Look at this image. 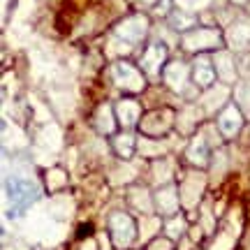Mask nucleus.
<instances>
[{"mask_svg":"<svg viewBox=\"0 0 250 250\" xmlns=\"http://www.w3.org/2000/svg\"><path fill=\"white\" fill-rule=\"evenodd\" d=\"M109 232H111V239H114L118 248H127L134 241V236H137V227H134V220L130 215L118 211L109 220Z\"/></svg>","mask_w":250,"mask_h":250,"instance_id":"1a4fd4ad","label":"nucleus"},{"mask_svg":"<svg viewBox=\"0 0 250 250\" xmlns=\"http://www.w3.org/2000/svg\"><path fill=\"white\" fill-rule=\"evenodd\" d=\"M174 121H176V111L162 107V109H155V111L144 114L142 121H139V127H142V132L151 134V137H160V134L169 132Z\"/></svg>","mask_w":250,"mask_h":250,"instance_id":"39448f33","label":"nucleus"},{"mask_svg":"<svg viewBox=\"0 0 250 250\" xmlns=\"http://www.w3.org/2000/svg\"><path fill=\"white\" fill-rule=\"evenodd\" d=\"M116 118H118V123L123 125L125 130H130V127H134V125H139V121H142V104L137 102V100L132 98H123V100H118V104L116 107Z\"/></svg>","mask_w":250,"mask_h":250,"instance_id":"f8f14e48","label":"nucleus"},{"mask_svg":"<svg viewBox=\"0 0 250 250\" xmlns=\"http://www.w3.org/2000/svg\"><path fill=\"white\" fill-rule=\"evenodd\" d=\"M111 81L121 93L137 95L146 88V74L139 65H132L130 61H116L111 65Z\"/></svg>","mask_w":250,"mask_h":250,"instance_id":"7ed1b4c3","label":"nucleus"},{"mask_svg":"<svg viewBox=\"0 0 250 250\" xmlns=\"http://www.w3.org/2000/svg\"><path fill=\"white\" fill-rule=\"evenodd\" d=\"M5 192H7L9 199V218L21 215L40 197V190H37L35 183H30L28 179H19V176H12V179L5 181Z\"/></svg>","mask_w":250,"mask_h":250,"instance_id":"f03ea898","label":"nucleus"},{"mask_svg":"<svg viewBox=\"0 0 250 250\" xmlns=\"http://www.w3.org/2000/svg\"><path fill=\"white\" fill-rule=\"evenodd\" d=\"M162 81H165V83H167L174 93H186L188 83L192 81L190 65H186L183 61L167 62V67H165V72H162Z\"/></svg>","mask_w":250,"mask_h":250,"instance_id":"9d476101","label":"nucleus"},{"mask_svg":"<svg viewBox=\"0 0 250 250\" xmlns=\"http://www.w3.org/2000/svg\"><path fill=\"white\" fill-rule=\"evenodd\" d=\"M213 62H215V70H218V79L227 81V83H232V81L236 79V74H239V72H236L239 70V62L234 58V51H225V49L215 51Z\"/></svg>","mask_w":250,"mask_h":250,"instance_id":"ddd939ff","label":"nucleus"},{"mask_svg":"<svg viewBox=\"0 0 250 250\" xmlns=\"http://www.w3.org/2000/svg\"><path fill=\"white\" fill-rule=\"evenodd\" d=\"M186 158L192 162V165H199V167H204L206 162H208V144H206L204 137H197L195 142L188 146Z\"/></svg>","mask_w":250,"mask_h":250,"instance_id":"2eb2a0df","label":"nucleus"},{"mask_svg":"<svg viewBox=\"0 0 250 250\" xmlns=\"http://www.w3.org/2000/svg\"><path fill=\"white\" fill-rule=\"evenodd\" d=\"M176 206H179V202H176V190H174V188H162L160 192H158V211H162V213H174Z\"/></svg>","mask_w":250,"mask_h":250,"instance_id":"f3484780","label":"nucleus"},{"mask_svg":"<svg viewBox=\"0 0 250 250\" xmlns=\"http://www.w3.org/2000/svg\"><path fill=\"white\" fill-rule=\"evenodd\" d=\"M225 44H229L234 54H243L250 49V19H241L229 26V33L225 37Z\"/></svg>","mask_w":250,"mask_h":250,"instance_id":"9b49d317","label":"nucleus"},{"mask_svg":"<svg viewBox=\"0 0 250 250\" xmlns=\"http://www.w3.org/2000/svg\"><path fill=\"white\" fill-rule=\"evenodd\" d=\"M234 102L241 107V111L246 109L250 114V83L248 81H243V83H239V88H234Z\"/></svg>","mask_w":250,"mask_h":250,"instance_id":"6ab92c4d","label":"nucleus"},{"mask_svg":"<svg viewBox=\"0 0 250 250\" xmlns=\"http://www.w3.org/2000/svg\"><path fill=\"white\" fill-rule=\"evenodd\" d=\"M234 5H246V2H248V0H232Z\"/></svg>","mask_w":250,"mask_h":250,"instance_id":"aec40b11","label":"nucleus"},{"mask_svg":"<svg viewBox=\"0 0 250 250\" xmlns=\"http://www.w3.org/2000/svg\"><path fill=\"white\" fill-rule=\"evenodd\" d=\"M116 109L111 107V104H102L98 111V118H95V125H98V130L102 134H111L114 130H116Z\"/></svg>","mask_w":250,"mask_h":250,"instance_id":"4468645a","label":"nucleus"},{"mask_svg":"<svg viewBox=\"0 0 250 250\" xmlns=\"http://www.w3.org/2000/svg\"><path fill=\"white\" fill-rule=\"evenodd\" d=\"M148 33V19L144 14H132V17H125L116 28H114V37L121 40L125 46H134L139 44Z\"/></svg>","mask_w":250,"mask_h":250,"instance_id":"20e7f679","label":"nucleus"},{"mask_svg":"<svg viewBox=\"0 0 250 250\" xmlns=\"http://www.w3.org/2000/svg\"><path fill=\"white\" fill-rule=\"evenodd\" d=\"M243 121H246V116H243L241 107L236 104V102H227L223 109H220V114H218V132L223 134L225 139H234L236 134L241 132L243 127Z\"/></svg>","mask_w":250,"mask_h":250,"instance_id":"0eeeda50","label":"nucleus"},{"mask_svg":"<svg viewBox=\"0 0 250 250\" xmlns=\"http://www.w3.org/2000/svg\"><path fill=\"white\" fill-rule=\"evenodd\" d=\"M181 46L186 54H215L225 46V37L215 28H192L181 35Z\"/></svg>","mask_w":250,"mask_h":250,"instance_id":"f257e3e1","label":"nucleus"},{"mask_svg":"<svg viewBox=\"0 0 250 250\" xmlns=\"http://www.w3.org/2000/svg\"><path fill=\"white\" fill-rule=\"evenodd\" d=\"M190 74H192V83L199 86L202 90L213 88L215 79H218V70H215V62L211 54H199L195 56V61L190 65Z\"/></svg>","mask_w":250,"mask_h":250,"instance_id":"423d86ee","label":"nucleus"},{"mask_svg":"<svg viewBox=\"0 0 250 250\" xmlns=\"http://www.w3.org/2000/svg\"><path fill=\"white\" fill-rule=\"evenodd\" d=\"M169 21H171V26H174V30H179V33H188V30L197 28L195 17H186V14H179V12H174Z\"/></svg>","mask_w":250,"mask_h":250,"instance_id":"a211bd4d","label":"nucleus"},{"mask_svg":"<svg viewBox=\"0 0 250 250\" xmlns=\"http://www.w3.org/2000/svg\"><path fill=\"white\" fill-rule=\"evenodd\" d=\"M167 56H169V51H167L165 42H151V44L144 49L139 67L144 70V74L158 77V74L165 72V67H167Z\"/></svg>","mask_w":250,"mask_h":250,"instance_id":"6e6552de","label":"nucleus"},{"mask_svg":"<svg viewBox=\"0 0 250 250\" xmlns=\"http://www.w3.org/2000/svg\"><path fill=\"white\" fill-rule=\"evenodd\" d=\"M111 144H114V151L121 155V158H130L134 153V137L127 130H123L121 134H116L114 139H111Z\"/></svg>","mask_w":250,"mask_h":250,"instance_id":"dca6fc26","label":"nucleus"}]
</instances>
